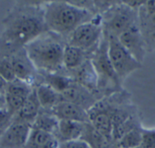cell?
Returning <instances> with one entry per match:
<instances>
[{
  "label": "cell",
  "instance_id": "obj_29",
  "mask_svg": "<svg viewBox=\"0 0 155 148\" xmlns=\"http://www.w3.org/2000/svg\"><path fill=\"white\" fill-rule=\"evenodd\" d=\"M0 108H7L6 107V101L4 94L0 93Z\"/></svg>",
  "mask_w": 155,
  "mask_h": 148
},
{
  "label": "cell",
  "instance_id": "obj_9",
  "mask_svg": "<svg viewBox=\"0 0 155 148\" xmlns=\"http://www.w3.org/2000/svg\"><path fill=\"white\" fill-rule=\"evenodd\" d=\"M32 125L13 120L12 123L0 135V147L1 148H24L30 132Z\"/></svg>",
  "mask_w": 155,
  "mask_h": 148
},
{
  "label": "cell",
  "instance_id": "obj_20",
  "mask_svg": "<svg viewBox=\"0 0 155 148\" xmlns=\"http://www.w3.org/2000/svg\"><path fill=\"white\" fill-rule=\"evenodd\" d=\"M85 53V51L79 48L66 44L63 52V67L68 70L78 69L87 60Z\"/></svg>",
  "mask_w": 155,
  "mask_h": 148
},
{
  "label": "cell",
  "instance_id": "obj_14",
  "mask_svg": "<svg viewBox=\"0 0 155 148\" xmlns=\"http://www.w3.org/2000/svg\"><path fill=\"white\" fill-rule=\"evenodd\" d=\"M58 120H70L89 123L88 111L76 103L61 101L50 111Z\"/></svg>",
  "mask_w": 155,
  "mask_h": 148
},
{
  "label": "cell",
  "instance_id": "obj_22",
  "mask_svg": "<svg viewBox=\"0 0 155 148\" xmlns=\"http://www.w3.org/2000/svg\"><path fill=\"white\" fill-rule=\"evenodd\" d=\"M120 148H139L141 146V129L133 128L119 140Z\"/></svg>",
  "mask_w": 155,
  "mask_h": 148
},
{
  "label": "cell",
  "instance_id": "obj_1",
  "mask_svg": "<svg viewBox=\"0 0 155 148\" xmlns=\"http://www.w3.org/2000/svg\"><path fill=\"white\" fill-rule=\"evenodd\" d=\"M95 15L73 2L53 1L48 3L43 12L48 31L68 37L81 25L92 20Z\"/></svg>",
  "mask_w": 155,
  "mask_h": 148
},
{
  "label": "cell",
  "instance_id": "obj_4",
  "mask_svg": "<svg viewBox=\"0 0 155 148\" xmlns=\"http://www.w3.org/2000/svg\"><path fill=\"white\" fill-rule=\"evenodd\" d=\"M138 23V10H135L123 2L106 11L102 18L103 35L106 38H118L121 33Z\"/></svg>",
  "mask_w": 155,
  "mask_h": 148
},
{
  "label": "cell",
  "instance_id": "obj_16",
  "mask_svg": "<svg viewBox=\"0 0 155 148\" xmlns=\"http://www.w3.org/2000/svg\"><path fill=\"white\" fill-rule=\"evenodd\" d=\"M74 70L78 84L84 87L91 92L93 90H98V77L91 59H87L81 66Z\"/></svg>",
  "mask_w": 155,
  "mask_h": 148
},
{
  "label": "cell",
  "instance_id": "obj_17",
  "mask_svg": "<svg viewBox=\"0 0 155 148\" xmlns=\"http://www.w3.org/2000/svg\"><path fill=\"white\" fill-rule=\"evenodd\" d=\"M59 143L55 134L32 128L24 148H58Z\"/></svg>",
  "mask_w": 155,
  "mask_h": 148
},
{
  "label": "cell",
  "instance_id": "obj_3",
  "mask_svg": "<svg viewBox=\"0 0 155 148\" xmlns=\"http://www.w3.org/2000/svg\"><path fill=\"white\" fill-rule=\"evenodd\" d=\"M44 18L25 14L15 18L4 32L5 44L9 48H25L47 31Z\"/></svg>",
  "mask_w": 155,
  "mask_h": 148
},
{
  "label": "cell",
  "instance_id": "obj_27",
  "mask_svg": "<svg viewBox=\"0 0 155 148\" xmlns=\"http://www.w3.org/2000/svg\"><path fill=\"white\" fill-rule=\"evenodd\" d=\"M58 148H91V146L83 139L61 142Z\"/></svg>",
  "mask_w": 155,
  "mask_h": 148
},
{
  "label": "cell",
  "instance_id": "obj_10",
  "mask_svg": "<svg viewBox=\"0 0 155 148\" xmlns=\"http://www.w3.org/2000/svg\"><path fill=\"white\" fill-rule=\"evenodd\" d=\"M90 124L108 141L113 139V115L114 113L99 104H94L88 110Z\"/></svg>",
  "mask_w": 155,
  "mask_h": 148
},
{
  "label": "cell",
  "instance_id": "obj_23",
  "mask_svg": "<svg viewBox=\"0 0 155 148\" xmlns=\"http://www.w3.org/2000/svg\"><path fill=\"white\" fill-rule=\"evenodd\" d=\"M47 84L51 86L54 90H56L60 94L66 91L68 87H70L73 82L70 78L57 75V74H47Z\"/></svg>",
  "mask_w": 155,
  "mask_h": 148
},
{
  "label": "cell",
  "instance_id": "obj_6",
  "mask_svg": "<svg viewBox=\"0 0 155 148\" xmlns=\"http://www.w3.org/2000/svg\"><path fill=\"white\" fill-rule=\"evenodd\" d=\"M103 38L102 18L99 16L78 27L68 37L67 44L79 48L83 51L97 49Z\"/></svg>",
  "mask_w": 155,
  "mask_h": 148
},
{
  "label": "cell",
  "instance_id": "obj_11",
  "mask_svg": "<svg viewBox=\"0 0 155 148\" xmlns=\"http://www.w3.org/2000/svg\"><path fill=\"white\" fill-rule=\"evenodd\" d=\"M120 44L130 53V55L140 63L142 64L147 48L139 29L138 23L128 29L118 37Z\"/></svg>",
  "mask_w": 155,
  "mask_h": 148
},
{
  "label": "cell",
  "instance_id": "obj_15",
  "mask_svg": "<svg viewBox=\"0 0 155 148\" xmlns=\"http://www.w3.org/2000/svg\"><path fill=\"white\" fill-rule=\"evenodd\" d=\"M85 123L70 120H59L56 136L60 143L81 139L85 130Z\"/></svg>",
  "mask_w": 155,
  "mask_h": 148
},
{
  "label": "cell",
  "instance_id": "obj_26",
  "mask_svg": "<svg viewBox=\"0 0 155 148\" xmlns=\"http://www.w3.org/2000/svg\"><path fill=\"white\" fill-rule=\"evenodd\" d=\"M14 120L13 115L7 108H0V135L12 123Z\"/></svg>",
  "mask_w": 155,
  "mask_h": 148
},
{
  "label": "cell",
  "instance_id": "obj_30",
  "mask_svg": "<svg viewBox=\"0 0 155 148\" xmlns=\"http://www.w3.org/2000/svg\"><path fill=\"white\" fill-rule=\"evenodd\" d=\"M139 148H143V147H141V146H140V147H139Z\"/></svg>",
  "mask_w": 155,
  "mask_h": 148
},
{
  "label": "cell",
  "instance_id": "obj_28",
  "mask_svg": "<svg viewBox=\"0 0 155 148\" xmlns=\"http://www.w3.org/2000/svg\"><path fill=\"white\" fill-rule=\"evenodd\" d=\"M8 82L3 79V77L0 75V93L2 94H5V92H6V89L8 87Z\"/></svg>",
  "mask_w": 155,
  "mask_h": 148
},
{
  "label": "cell",
  "instance_id": "obj_25",
  "mask_svg": "<svg viewBox=\"0 0 155 148\" xmlns=\"http://www.w3.org/2000/svg\"><path fill=\"white\" fill-rule=\"evenodd\" d=\"M141 147L155 148V129H141Z\"/></svg>",
  "mask_w": 155,
  "mask_h": 148
},
{
  "label": "cell",
  "instance_id": "obj_8",
  "mask_svg": "<svg viewBox=\"0 0 155 148\" xmlns=\"http://www.w3.org/2000/svg\"><path fill=\"white\" fill-rule=\"evenodd\" d=\"M138 26L147 50L155 49V0L146 1L139 8Z\"/></svg>",
  "mask_w": 155,
  "mask_h": 148
},
{
  "label": "cell",
  "instance_id": "obj_18",
  "mask_svg": "<svg viewBox=\"0 0 155 148\" xmlns=\"http://www.w3.org/2000/svg\"><path fill=\"white\" fill-rule=\"evenodd\" d=\"M41 109L42 108L38 99L36 90H32V92L27 98L26 102L22 105L21 109L14 117V120L25 122L32 125L37 116L40 113Z\"/></svg>",
  "mask_w": 155,
  "mask_h": 148
},
{
  "label": "cell",
  "instance_id": "obj_5",
  "mask_svg": "<svg viewBox=\"0 0 155 148\" xmlns=\"http://www.w3.org/2000/svg\"><path fill=\"white\" fill-rule=\"evenodd\" d=\"M91 62L98 77V89L103 91H111L118 87L120 82L111 65L108 53V39L103 38L94 51Z\"/></svg>",
  "mask_w": 155,
  "mask_h": 148
},
{
  "label": "cell",
  "instance_id": "obj_12",
  "mask_svg": "<svg viewBox=\"0 0 155 148\" xmlns=\"http://www.w3.org/2000/svg\"><path fill=\"white\" fill-rule=\"evenodd\" d=\"M31 92L30 85L18 80L8 84L4 96L6 107L13 117L18 114Z\"/></svg>",
  "mask_w": 155,
  "mask_h": 148
},
{
  "label": "cell",
  "instance_id": "obj_21",
  "mask_svg": "<svg viewBox=\"0 0 155 148\" xmlns=\"http://www.w3.org/2000/svg\"><path fill=\"white\" fill-rule=\"evenodd\" d=\"M46 111V110H45ZM59 120L50 111H40L32 124V128L57 134Z\"/></svg>",
  "mask_w": 155,
  "mask_h": 148
},
{
  "label": "cell",
  "instance_id": "obj_7",
  "mask_svg": "<svg viewBox=\"0 0 155 148\" xmlns=\"http://www.w3.org/2000/svg\"><path fill=\"white\" fill-rule=\"evenodd\" d=\"M108 53L111 65L120 81L125 80L137 69H140L141 63L137 61L130 53L120 44L118 38L109 37Z\"/></svg>",
  "mask_w": 155,
  "mask_h": 148
},
{
  "label": "cell",
  "instance_id": "obj_19",
  "mask_svg": "<svg viewBox=\"0 0 155 148\" xmlns=\"http://www.w3.org/2000/svg\"><path fill=\"white\" fill-rule=\"evenodd\" d=\"M35 90L43 110L51 111L58 103L63 101L61 94L47 83L38 85Z\"/></svg>",
  "mask_w": 155,
  "mask_h": 148
},
{
  "label": "cell",
  "instance_id": "obj_24",
  "mask_svg": "<svg viewBox=\"0 0 155 148\" xmlns=\"http://www.w3.org/2000/svg\"><path fill=\"white\" fill-rule=\"evenodd\" d=\"M0 75L8 82H13L17 80L14 67L12 64V60L10 58L8 57H1L0 58Z\"/></svg>",
  "mask_w": 155,
  "mask_h": 148
},
{
  "label": "cell",
  "instance_id": "obj_2",
  "mask_svg": "<svg viewBox=\"0 0 155 148\" xmlns=\"http://www.w3.org/2000/svg\"><path fill=\"white\" fill-rule=\"evenodd\" d=\"M65 45L55 36L45 32L27 45L25 50L37 70L55 74L63 68Z\"/></svg>",
  "mask_w": 155,
  "mask_h": 148
},
{
  "label": "cell",
  "instance_id": "obj_13",
  "mask_svg": "<svg viewBox=\"0 0 155 148\" xmlns=\"http://www.w3.org/2000/svg\"><path fill=\"white\" fill-rule=\"evenodd\" d=\"M14 67L17 80L30 85L35 80V71L37 70L31 60L27 55L25 48L10 57Z\"/></svg>",
  "mask_w": 155,
  "mask_h": 148
}]
</instances>
